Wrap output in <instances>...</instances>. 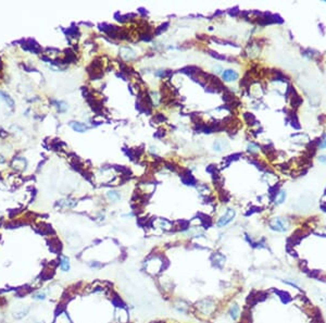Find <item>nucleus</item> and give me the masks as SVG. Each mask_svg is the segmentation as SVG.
<instances>
[{
	"label": "nucleus",
	"mask_w": 326,
	"mask_h": 323,
	"mask_svg": "<svg viewBox=\"0 0 326 323\" xmlns=\"http://www.w3.org/2000/svg\"><path fill=\"white\" fill-rule=\"evenodd\" d=\"M109 197H111V198H116V199L120 198L119 194H117L116 192H110L109 193Z\"/></svg>",
	"instance_id": "14"
},
{
	"label": "nucleus",
	"mask_w": 326,
	"mask_h": 323,
	"mask_svg": "<svg viewBox=\"0 0 326 323\" xmlns=\"http://www.w3.org/2000/svg\"><path fill=\"white\" fill-rule=\"evenodd\" d=\"M230 316H232L233 319H237V317L239 316V307L237 305H235V304L230 308Z\"/></svg>",
	"instance_id": "7"
},
{
	"label": "nucleus",
	"mask_w": 326,
	"mask_h": 323,
	"mask_svg": "<svg viewBox=\"0 0 326 323\" xmlns=\"http://www.w3.org/2000/svg\"><path fill=\"white\" fill-rule=\"evenodd\" d=\"M55 323H71V321H70L69 317H67V314L64 313V312H62V313L57 314V318H55Z\"/></svg>",
	"instance_id": "5"
},
{
	"label": "nucleus",
	"mask_w": 326,
	"mask_h": 323,
	"mask_svg": "<svg viewBox=\"0 0 326 323\" xmlns=\"http://www.w3.org/2000/svg\"><path fill=\"white\" fill-rule=\"evenodd\" d=\"M238 77V74L233 70H226L223 73V79L225 81H235Z\"/></svg>",
	"instance_id": "3"
},
{
	"label": "nucleus",
	"mask_w": 326,
	"mask_h": 323,
	"mask_svg": "<svg viewBox=\"0 0 326 323\" xmlns=\"http://www.w3.org/2000/svg\"><path fill=\"white\" fill-rule=\"evenodd\" d=\"M320 161L326 162V156H321V157H320Z\"/></svg>",
	"instance_id": "16"
},
{
	"label": "nucleus",
	"mask_w": 326,
	"mask_h": 323,
	"mask_svg": "<svg viewBox=\"0 0 326 323\" xmlns=\"http://www.w3.org/2000/svg\"><path fill=\"white\" fill-rule=\"evenodd\" d=\"M270 226L271 229L274 231L277 232H285L288 229L289 223L286 219H283V218H274L270 221Z\"/></svg>",
	"instance_id": "1"
},
{
	"label": "nucleus",
	"mask_w": 326,
	"mask_h": 323,
	"mask_svg": "<svg viewBox=\"0 0 326 323\" xmlns=\"http://www.w3.org/2000/svg\"><path fill=\"white\" fill-rule=\"evenodd\" d=\"M28 311H30V307L24 308V306H23V307H21L20 309L15 310V311L13 312V317L16 319H22L24 316H26V314L28 313Z\"/></svg>",
	"instance_id": "4"
},
{
	"label": "nucleus",
	"mask_w": 326,
	"mask_h": 323,
	"mask_svg": "<svg viewBox=\"0 0 326 323\" xmlns=\"http://www.w3.org/2000/svg\"><path fill=\"white\" fill-rule=\"evenodd\" d=\"M285 197H286L285 192H280L279 194H278V196H277V203H282L283 201L285 200Z\"/></svg>",
	"instance_id": "12"
},
{
	"label": "nucleus",
	"mask_w": 326,
	"mask_h": 323,
	"mask_svg": "<svg viewBox=\"0 0 326 323\" xmlns=\"http://www.w3.org/2000/svg\"><path fill=\"white\" fill-rule=\"evenodd\" d=\"M320 147L321 148H325L326 147V134L323 135V138L321 139L320 141Z\"/></svg>",
	"instance_id": "13"
},
{
	"label": "nucleus",
	"mask_w": 326,
	"mask_h": 323,
	"mask_svg": "<svg viewBox=\"0 0 326 323\" xmlns=\"http://www.w3.org/2000/svg\"><path fill=\"white\" fill-rule=\"evenodd\" d=\"M234 217H235V210H233V209H227V211H226L225 215H223V217L221 218L220 220H218V225L220 226V227L226 225V224H228L230 221H233Z\"/></svg>",
	"instance_id": "2"
},
{
	"label": "nucleus",
	"mask_w": 326,
	"mask_h": 323,
	"mask_svg": "<svg viewBox=\"0 0 326 323\" xmlns=\"http://www.w3.org/2000/svg\"><path fill=\"white\" fill-rule=\"evenodd\" d=\"M33 298H35V299H39V300H44L45 298H46V295H45V293H42V292H37V293H35L34 295H33Z\"/></svg>",
	"instance_id": "10"
},
{
	"label": "nucleus",
	"mask_w": 326,
	"mask_h": 323,
	"mask_svg": "<svg viewBox=\"0 0 326 323\" xmlns=\"http://www.w3.org/2000/svg\"><path fill=\"white\" fill-rule=\"evenodd\" d=\"M60 267L62 269V271H69L70 269V262H69V259L67 257H61V262H60Z\"/></svg>",
	"instance_id": "6"
},
{
	"label": "nucleus",
	"mask_w": 326,
	"mask_h": 323,
	"mask_svg": "<svg viewBox=\"0 0 326 323\" xmlns=\"http://www.w3.org/2000/svg\"><path fill=\"white\" fill-rule=\"evenodd\" d=\"M257 149H258V147L253 145V144H250V145H249V151H250V150L251 151H257Z\"/></svg>",
	"instance_id": "15"
},
{
	"label": "nucleus",
	"mask_w": 326,
	"mask_h": 323,
	"mask_svg": "<svg viewBox=\"0 0 326 323\" xmlns=\"http://www.w3.org/2000/svg\"><path fill=\"white\" fill-rule=\"evenodd\" d=\"M301 102H302V99L299 97L298 95H295V97L292 96V100H291L292 107H295V108H298V107L301 104Z\"/></svg>",
	"instance_id": "8"
},
{
	"label": "nucleus",
	"mask_w": 326,
	"mask_h": 323,
	"mask_svg": "<svg viewBox=\"0 0 326 323\" xmlns=\"http://www.w3.org/2000/svg\"><path fill=\"white\" fill-rule=\"evenodd\" d=\"M243 117H245V119H246L247 122H248L249 124H255V117L251 114V113H245V116H243Z\"/></svg>",
	"instance_id": "9"
},
{
	"label": "nucleus",
	"mask_w": 326,
	"mask_h": 323,
	"mask_svg": "<svg viewBox=\"0 0 326 323\" xmlns=\"http://www.w3.org/2000/svg\"><path fill=\"white\" fill-rule=\"evenodd\" d=\"M322 209H323L324 211H326V203L325 205H322Z\"/></svg>",
	"instance_id": "17"
},
{
	"label": "nucleus",
	"mask_w": 326,
	"mask_h": 323,
	"mask_svg": "<svg viewBox=\"0 0 326 323\" xmlns=\"http://www.w3.org/2000/svg\"><path fill=\"white\" fill-rule=\"evenodd\" d=\"M73 127H74V129H76V131H78V132H83V131H85V129H87L85 125H80L79 123H76V124L74 123Z\"/></svg>",
	"instance_id": "11"
}]
</instances>
